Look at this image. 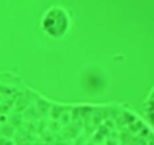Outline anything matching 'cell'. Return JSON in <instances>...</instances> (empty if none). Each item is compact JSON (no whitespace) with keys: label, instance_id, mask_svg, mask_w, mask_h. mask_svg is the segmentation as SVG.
<instances>
[{"label":"cell","instance_id":"1","mask_svg":"<svg viewBox=\"0 0 154 145\" xmlns=\"http://www.w3.org/2000/svg\"><path fill=\"white\" fill-rule=\"evenodd\" d=\"M23 145H154V130L121 104H60L30 91Z\"/></svg>","mask_w":154,"mask_h":145},{"label":"cell","instance_id":"2","mask_svg":"<svg viewBox=\"0 0 154 145\" xmlns=\"http://www.w3.org/2000/svg\"><path fill=\"white\" fill-rule=\"evenodd\" d=\"M71 15L62 6L48 8L41 18V30L51 39H63L71 30Z\"/></svg>","mask_w":154,"mask_h":145},{"label":"cell","instance_id":"3","mask_svg":"<svg viewBox=\"0 0 154 145\" xmlns=\"http://www.w3.org/2000/svg\"><path fill=\"white\" fill-rule=\"evenodd\" d=\"M143 116L145 121L149 124V127L154 130V88L151 89L148 98L143 103Z\"/></svg>","mask_w":154,"mask_h":145}]
</instances>
